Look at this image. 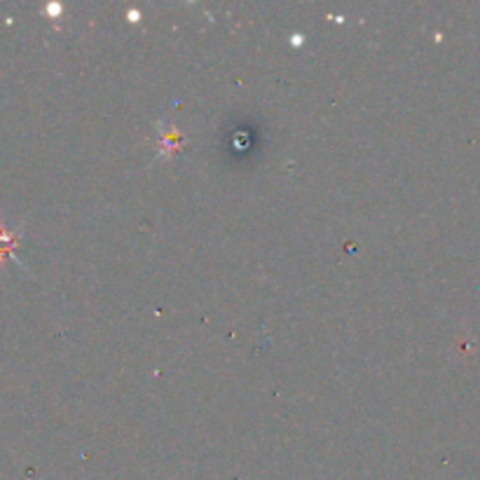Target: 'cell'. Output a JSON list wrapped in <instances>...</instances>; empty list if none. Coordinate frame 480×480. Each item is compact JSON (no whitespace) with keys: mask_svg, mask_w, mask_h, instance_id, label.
Here are the masks:
<instances>
[{"mask_svg":"<svg viewBox=\"0 0 480 480\" xmlns=\"http://www.w3.org/2000/svg\"><path fill=\"white\" fill-rule=\"evenodd\" d=\"M159 127V138H162V152H159V157H169L173 155V152H178L180 150V145L185 143V136H183V131H178V129H164L162 124H157Z\"/></svg>","mask_w":480,"mask_h":480,"instance_id":"7a4b0ae2","label":"cell"},{"mask_svg":"<svg viewBox=\"0 0 480 480\" xmlns=\"http://www.w3.org/2000/svg\"><path fill=\"white\" fill-rule=\"evenodd\" d=\"M22 232H24V227L19 225L17 229H5V227H0V265H3V260L5 258H15L17 265H22V262L17 260V246H19V241H22ZM24 267V265H22Z\"/></svg>","mask_w":480,"mask_h":480,"instance_id":"6da1fadb","label":"cell"}]
</instances>
